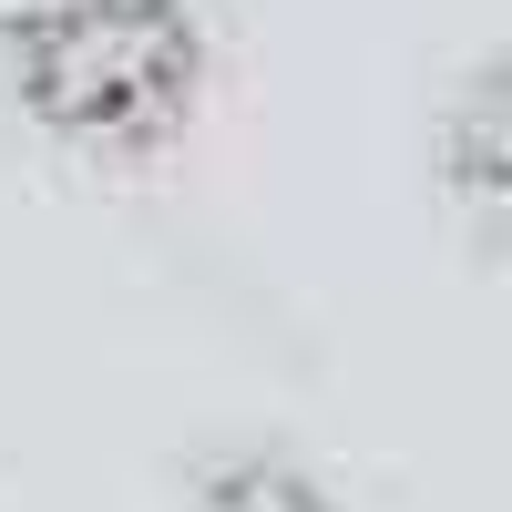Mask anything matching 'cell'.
Instances as JSON below:
<instances>
[{"mask_svg": "<svg viewBox=\"0 0 512 512\" xmlns=\"http://www.w3.org/2000/svg\"><path fill=\"white\" fill-rule=\"evenodd\" d=\"M11 72L41 123L82 144H134L195 82V21L175 0H21Z\"/></svg>", "mask_w": 512, "mask_h": 512, "instance_id": "cell-1", "label": "cell"}, {"mask_svg": "<svg viewBox=\"0 0 512 512\" xmlns=\"http://www.w3.org/2000/svg\"><path fill=\"white\" fill-rule=\"evenodd\" d=\"M441 185L502 256H512V52L472 62L441 103Z\"/></svg>", "mask_w": 512, "mask_h": 512, "instance_id": "cell-2", "label": "cell"}, {"mask_svg": "<svg viewBox=\"0 0 512 512\" xmlns=\"http://www.w3.org/2000/svg\"><path fill=\"white\" fill-rule=\"evenodd\" d=\"M195 512H328V492L277 451H226V461H205Z\"/></svg>", "mask_w": 512, "mask_h": 512, "instance_id": "cell-3", "label": "cell"}]
</instances>
